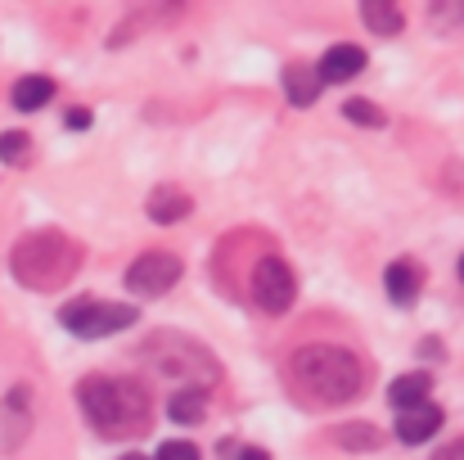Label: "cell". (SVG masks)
<instances>
[{"label": "cell", "instance_id": "6da1fadb", "mask_svg": "<svg viewBox=\"0 0 464 460\" xmlns=\"http://www.w3.org/2000/svg\"><path fill=\"white\" fill-rule=\"evenodd\" d=\"M289 384L294 393H303L307 402L320 406H338L352 402L365 388V366L356 352L334 347V343H307L289 357Z\"/></svg>", "mask_w": 464, "mask_h": 460}, {"label": "cell", "instance_id": "7a4b0ae2", "mask_svg": "<svg viewBox=\"0 0 464 460\" xmlns=\"http://www.w3.org/2000/svg\"><path fill=\"white\" fill-rule=\"evenodd\" d=\"M86 420L104 434V438H127L136 429H145L150 420V397L136 379H109V375H91L77 388Z\"/></svg>", "mask_w": 464, "mask_h": 460}, {"label": "cell", "instance_id": "3957f363", "mask_svg": "<svg viewBox=\"0 0 464 460\" xmlns=\"http://www.w3.org/2000/svg\"><path fill=\"white\" fill-rule=\"evenodd\" d=\"M14 280L27 289H63L77 267H82V249L77 240H68L63 230H32L14 244Z\"/></svg>", "mask_w": 464, "mask_h": 460}, {"label": "cell", "instance_id": "277c9868", "mask_svg": "<svg viewBox=\"0 0 464 460\" xmlns=\"http://www.w3.org/2000/svg\"><path fill=\"white\" fill-rule=\"evenodd\" d=\"M59 325L72 329L77 338H104V334H118L127 325H136V307L127 303H72L59 311Z\"/></svg>", "mask_w": 464, "mask_h": 460}, {"label": "cell", "instance_id": "5b68a950", "mask_svg": "<svg viewBox=\"0 0 464 460\" xmlns=\"http://www.w3.org/2000/svg\"><path fill=\"white\" fill-rule=\"evenodd\" d=\"M298 299V285H294V271L280 262V258H262L257 271H253V303L271 316L289 311Z\"/></svg>", "mask_w": 464, "mask_h": 460}, {"label": "cell", "instance_id": "8992f818", "mask_svg": "<svg viewBox=\"0 0 464 460\" xmlns=\"http://www.w3.org/2000/svg\"><path fill=\"white\" fill-rule=\"evenodd\" d=\"M176 280H180V258L167 249H154L127 267V289H136V294H167Z\"/></svg>", "mask_w": 464, "mask_h": 460}, {"label": "cell", "instance_id": "52a82bcc", "mask_svg": "<svg viewBox=\"0 0 464 460\" xmlns=\"http://www.w3.org/2000/svg\"><path fill=\"white\" fill-rule=\"evenodd\" d=\"M438 429H442V406H433V402H424V406H415V411H397V438H401L406 447L429 443Z\"/></svg>", "mask_w": 464, "mask_h": 460}, {"label": "cell", "instance_id": "ba28073f", "mask_svg": "<svg viewBox=\"0 0 464 460\" xmlns=\"http://www.w3.org/2000/svg\"><path fill=\"white\" fill-rule=\"evenodd\" d=\"M361 73H365V50L361 45H329L320 68H315L320 82H352Z\"/></svg>", "mask_w": 464, "mask_h": 460}, {"label": "cell", "instance_id": "9c48e42d", "mask_svg": "<svg viewBox=\"0 0 464 460\" xmlns=\"http://www.w3.org/2000/svg\"><path fill=\"white\" fill-rule=\"evenodd\" d=\"M27 393L14 388L5 402H0V452H14L23 438H27Z\"/></svg>", "mask_w": 464, "mask_h": 460}, {"label": "cell", "instance_id": "30bf717a", "mask_svg": "<svg viewBox=\"0 0 464 460\" xmlns=\"http://www.w3.org/2000/svg\"><path fill=\"white\" fill-rule=\"evenodd\" d=\"M420 285H424V276H420L415 262H392V267L383 271V289H388V299L397 307L415 303V299H420Z\"/></svg>", "mask_w": 464, "mask_h": 460}, {"label": "cell", "instance_id": "8fae6325", "mask_svg": "<svg viewBox=\"0 0 464 460\" xmlns=\"http://www.w3.org/2000/svg\"><path fill=\"white\" fill-rule=\"evenodd\" d=\"M429 393H433V379H429L424 370H411V375H401V379L388 384V402H392L397 411H415V406H424Z\"/></svg>", "mask_w": 464, "mask_h": 460}, {"label": "cell", "instance_id": "7c38bea8", "mask_svg": "<svg viewBox=\"0 0 464 460\" xmlns=\"http://www.w3.org/2000/svg\"><path fill=\"white\" fill-rule=\"evenodd\" d=\"M194 212V199L185 194V190H176V185H158L154 194H150V217L162 221V226H171V221H185Z\"/></svg>", "mask_w": 464, "mask_h": 460}, {"label": "cell", "instance_id": "4fadbf2b", "mask_svg": "<svg viewBox=\"0 0 464 460\" xmlns=\"http://www.w3.org/2000/svg\"><path fill=\"white\" fill-rule=\"evenodd\" d=\"M320 86H324V82L315 77V68H303V64H294V68L285 73V95H289V104H298V109L315 104Z\"/></svg>", "mask_w": 464, "mask_h": 460}, {"label": "cell", "instance_id": "5bb4252c", "mask_svg": "<svg viewBox=\"0 0 464 460\" xmlns=\"http://www.w3.org/2000/svg\"><path fill=\"white\" fill-rule=\"evenodd\" d=\"M167 416H171L176 425H198V420L208 416V393H203V388H180V393H171Z\"/></svg>", "mask_w": 464, "mask_h": 460}, {"label": "cell", "instance_id": "9a60e30c", "mask_svg": "<svg viewBox=\"0 0 464 460\" xmlns=\"http://www.w3.org/2000/svg\"><path fill=\"white\" fill-rule=\"evenodd\" d=\"M54 100V82L50 77H23L18 86H14V109H23V113H32V109H45Z\"/></svg>", "mask_w": 464, "mask_h": 460}, {"label": "cell", "instance_id": "2e32d148", "mask_svg": "<svg viewBox=\"0 0 464 460\" xmlns=\"http://www.w3.org/2000/svg\"><path fill=\"white\" fill-rule=\"evenodd\" d=\"M361 18H365V27L379 32V36H397V32H401V9L388 5V0H365V5H361Z\"/></svg>", "mask_w": 464, "mask_h": 460}, {"label": "cell", "instance_id": "e0dca14e", "mask_svg": "<svg viewBox=\"0 0 464 460\" xmlns=\"http://www.w3.org/2000/svg\"><path fill=\"white\" fill-rule=\"evenodd\" d=\"M334 443L338 447H352V452H374L383 438L370 425H343V429H334Z\"/></svg>", "mask_w": 464, "mask_h": 460}, {"label": "cell", "instance_id": "ac0fdd59", "mask_svg": "<svg viewBox=\"0 0 464 460\" xmlns=\"http://www.w3.org/2000/svg\"><path fill=\"white\" fill-rule=\"evenodd\" d=\"M343 118H347V122H361V127H383V122H388L370 100H347V104H343Z\"/></svg>", "mask_w": 464, "mask_h": 460}, {"label": "cell", "instance_id": "d6986e66", "mask_svg": "<svg viewBox=\"0 0 464 460\" xmlns=\"http://www.w3.org/2000/svg\"><path fill=\"white\" fill-rule=\"evenodd\" d=\"M27 153H32V141L23 132H5L0 136V158L5 162H27Z\"/></svg>", "mask_w": 464, "mask_h": 460}, {"label": "cell", "instance_id": "ffe728a7", "mask_svg": "<svg viewBox=\"0 0 464 460\" xmlns=\"http://www.w3.org/2000/svg\"><path fill=\"white\" fill-rule=\"evenodd\" d=\"M154 460H203V456H198L194 443H162Z\"/></svg>", "mask_w": 464, "mask_h": 460}, {"label": "cell", "instance_id": "44dd1931", "mask_svg": "<svg viewBox=\"0 0 464 460\" xmlns=\"http://www.w3.org/2000/svg\"><path fill=\"white\" fill-rule=\"evenodd\" d=\"M68 127H72V132H86V127H91V113H86V109H72V113H68Z\"/></svg>", "mask_w": 464, "mask_h": 460}, {"label": "cell", "instance_id": "7402d4cb", "mask_svg": "<svg viewBox=\"0 0 464 460\" xmlns=\"http://www.w3.org/2000/svg\"><path fill=\"white\" fill-rule=\"evenodd\" d=\"M433 460H464V438H460V443H451V447H442Z\"/></svg>", "mask_w": 464, "mask_h": 460}, {"label": "cell", "instance_id": "603a6c76", "mask_svg": "<svg viewBox=\"0 0 464 460\" xmlns=\"http://www.w3.org/2000/svg\"><path fill=\"white\" fill-rule=\"evenodd\" d=\"M235 460H271V456H266L262 447H244V452H239V456H235Z\"/></svg>", "mask_w": 464, "mask_h": 460}, {"label": "cell", "instance_id": "cb8c5ba5", "mask_svg": "<svg viewBox=\"0 0 464 460\" xmlns=\"http://www.w3.org/2000/svg\"><path fill=\"white\" fill-rule=\"evenodd\" d=\"M122 460H145V456H122Z\"/></svg>", "mask_w": 464, "mask_h": 460}, {"label": "cell", "instance_id": "d4e9b609", "mask_svg": "<svg viewBox=\"0 0 464 460\" xmlns=\"http://www.w3.org/2000/svg\"><path fill=\"white\" fill-rule=\"evenodd\" d=\"M460 280H464V258H460Z\"/></svg>", "mask_w": 464, "mask_h": 460}]
</instances>
